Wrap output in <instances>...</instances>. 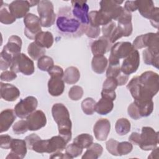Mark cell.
Instances as JSON below:
<instances>
[{"label":"cell","mask_w":159,"mask_h":159,"mask_svg":"<svg viewBox=\"0 0 159 159\" xmlns=\"http://www.w3.org/2000/svg\"><path fill=\"white\" fill-rule=\"evenodd\" d=\"M10 70L14 72L22 73L25 75H31L34 73V61L25 54L19 53L13 56Z\"/></svg>","instance_id":"cell-4"},{"label":"cell","mask_w":159,"mask_h":159,"mask_svg":"<svg viewBox=\"0 0 159 159\" xmlns=\"http://www.w3.org/2000/svg\"><path fill=\"white\" fill-rule=\"evenodd\" d=\"M101 97L104 98L108 99H110L111 101H114L116 98V93L114 91H104L102 90L101 91Z\"/></svg>","instance_id":"cell-59"},{"label":"cell","mask_w":159,"mask_h":159,"mask_svg":"<svg viewBox=\"0 0 159 159\" xmlns=\"http://www.w3.org/2000/svg\"><path fill=\"white\" fill-rule=\"evenodd\" d=\"M83 89L81 86L75 85L70 89L68 96L73 101H78L83 97Z\"/></svg>","instance_id":"cell-42"},{"label":"cell","mask_w":159,"mask_h":159,"mask_svg":"<svg viewBox=\"0 0 159 159\" xmlns=\"http://www.w3.org/2000/svg\"><path fill=\"white\" fill-rule=\"evenodd\" d=\"M71 11V8L68 7L59 9L56 20L57 26L62 34L68 37H78L84 33L86 25L77 20L73 16Z\"/></svg>","instance_id":"cell-2"},{"label":"cell","mask_w":159,"mask_h":159,"mask_svg":"<svg viewBox=\"0 0 159 159\" xmlns=\"http://www.w3.org/2000/svg\"><path fill=\"white\" fill-rule=\"evenodd\" d=\"M1 3L0 8V22L4 24H11L14 23L16 18L12 14L9 10V4L3 2Z\"/></svg>","instance_id":"cell-31"},{"label":"cell","mask_w":159,"mask_h":159,"mask_svg":"<svg viewBox=\"0 0 159 159\" xmlns=\"http://www.w3.org/2000/svg\"><path fill=\"white\" fill-rule=\"evenodd\" d=\"M142 55L143 61L146 65H152L154 67L158 68V52L147 48L143 50Z\"/></svg>","instance_id":"cell-30"},{"label":"cell","mask_w":159,"mask_h":159,"mask_svg":"<svg viewBox=\"0 0 159 159\" xmlns=\"http://www.w3.org/2000/svg\"><path fill=\"white\" fill-rule=\"evenodd\" d=\"M134 49L132 44L129 42H119L116 43L111 48L109 63H120V59L127 57Z\"/></svg>","instance_id":"cell-6"},{"label":"cell","mask_w":159,"mask_h":159,"mask_svg":"<svg viewBox=\"0 0 159 159\" xmlns=\"http://www.w3.org/2000/svg\"><path fill=\"white\" fill-rule=\"evenodd\" d=\"M159 148L158 147H155L154 149H153V151L150 153V155L148 157V158H157L158 159L159 158L158 154H159V151H158Z\"/></svg>","instance_id":"cell-61"},{"label":"cell","mask_w":159,"mask_h":159,"mask_svg":"<svg viewBox=\"0 0 159 159\" xmlns=\"http://www.w3.org/2000/svg\"><path fill=\"white\" fill-rule=\"evenodd\" d=\"M124 9L129 12H134L137 10V1H127L125 2Z\"/></svg>","instance_id":"cell-56"},{"label":"cell","mask_w":159,"mask_h":159,"mask_svg":"<svg viewBox=\"0 0 159 159\" xmlns=\"http://www.w3.org/2000/svg\"><path fill=\"white\" fill-rule=\"evenodd\" d=\"M114 107L113 101L101 98L95 106V111L100 115H107L110 113Z\"/></svg>","instance_id":"cell-28"},{"label":"cell","mask_w":159,"mask_h":159,"mask_svg":"<svg viewBox=\"0 0 159 159\" xmlns=\"http://www.w3.org/2000/svg\"><path fill=\"white\" fill-rule=\"evenodd\" d=\"M96 102L92 98H86L81 102L83 112L86 115H92L95 112Z\"/></svg>","instance_id":"cell-38"},{"label":"cell","mask_w":159,"mask_h":159,"mask_svg":"<svg viewBox=\"0 0 159 159\" xmlns=\"http://www.w3.org/2000/svg\"><path fill=\"white\" fill-rule=\"evenodd\" d=\"M1 81H12L17 78V75L15 72L11 70H6L1 73Z\"/></svg>","instance_id":"cell-51"},{"label":"cell","mask_w":159,"mask_h":159,"mask_svg":"<svg viewBox=\"0 0 159 159\" xmlns=\"http://www.w3.org/2000/svg\"><path fill=\"white\" fill-rule=\"evenodd\" d=\"M150 23L152 25L156 28L158 29V23H159V9L157 7H155L152 15L150 18Z\"/></svg>","instance_id":"cell-54"},{"label":"cell","mask_w":159,"mask_h":159,"mask_svg":"<svg viewBox=\"0 0 159 159\" xmlns=\"http://www.w3.org/2000/svg\"><path fill=\"white\" fill-rule=\"evenodd\" d=\"M89 24L94 27L105 25L112 22V19L107 14L100 11H90L89 14Z\"/></svg>","instance_id":"cell-20"},{"label":"cell","mask_w":159,"mask_h":159,"mask_svg":"<svg viewBox=\"0 0 159 159\" xmlns=\"http://www.w3.org/2000/svg\"><path fill=\"white\" fill-rule=\"evenodd\" d=\"M121 73L120 63L111 64L109 63L108 67L106 69V77L116 78Z\"/></svg>","instance_id":"cell-45"},{"label":"cell","mask_w":159,"mask_h":159,"mask_svg":"<svg viewBox=\"0 0 159 159\" xmlns=\"http://www.w3.org/2000/svg\"><path fill=\"white\" fill-rule=\"evenodd\" d=\"M13 56L4 49L0 53V69L6 71L11 65Z\"/></svg>","instance_id":"cell-37"},{"label":"cell","mask_w":159,"mask_h":159,"mask_svg":"<svg viewBox=\"0 0 159 159\" xmlns=\"http://www.w3.org/2000/svg\"><path fill=\"white\" fill-rule=\"evenodd\" d=\"M137 9L140 15L150 19L152 13L155 8L154 3L151 0H139L137 1Z\"/></svg>","instance_id":"cell-27"},{"label":"cell","mask_w":159,"mask_h":159,"mask_svg":"<svg viewBox=\"0 0 159 159\" xmlns=\"http://www.w3.org/2000/svg\"><path fill=\"white\" fill-rule=\"evenodd\" d=\"M129 141L131 143L139 145L140 142V134L136 132H132L129 137Z\"/></svg>","instance_id":"cell-57"},{"label":"cell","mask_w":159,"mask_h":159,"mask_svg":"<svg viewBox=\"0 0 159 159\" xmlns=\"http://www.w3.org/2000/svg\"><path fill=\"white\" fill-rule=\"evenodd\" d=\"M35 42L44 48H50L53 43V36L50 32L41 31L35 37Z\"/></svg>","instance_id":"cell-26"},{"label":"cell","mask_w":159,"mask_h":159,"mask_svg":"<svg viewBox=\"0 0 159 159\" xmlns=\"http://www.w3.org/2000/svg\"><path fill=\"white\" fill-rule=\"evenodd\" d=\"M39 139H40V137L35 134H32L25 137L24 140L26 142L27 148H29V150H32V145L35 142H37Z\"/></svg>","instance_id":"cell-55"},{"label":"cell","mask_w":159,"mask_h":159,"mask_svg":"<svg viewBox=\"0 0 159 159\" xmlns=\"http://www.w3.org/2000/svg\"><path fill=\"white\" fill-rule=\"evenodd\" d=\"M37 12L42 27H50L54 24L56 14L54 12L53 3L50 1H39L37 4Z\"/></svg>","instance_id":"cell-5"},{"label":"cell","mask_w":159,"mask_h":159,"mask_svg":"<svg viewBox=\"0 0 159 159\" xmlns=\"http://www.w3.org/2000/svg\"><path fill=\"white\" fill-rule=\"evenodd\" d=\"M67 142L60 135L53 136L50 139H47V153H53L55 152H61L66 147Z\"/></svg>","instance_id":"cell-21"},{"label":"cell","mask_w":159,"mask_h":159,"mask_svg":"<svg viewBox=\"0 0 159 159\" xmlns=\"http://www.w3.org/2000/svg\"><path fill=\"white\" fill-rule=\"evenodd\" d=\"M112 44L110 40L104 36L100 37L98 40H94L91 45L92 53L94 55H104L111 50Z\"/></svg>","instance_id":"cell-19"},{"label":"cell","mask_w":159,"mask_h":159,"mask_svg":"<svg viewBox=\"0 0 159 159\" xmlns=\"http://www.w3.org/2000/svg\"><path fill=\"white\" fill-rule=\"evenodd\" d=\"M73 16L82 24L87 25L89 24V6L86 1L73 0L71 1Z\"/></svg>","instance_id":"cell-12"},{"label":"cell","mask_w":159,"mask_h":159,"mask_svg":"<svg viewBox=\"0 0 159 159\" xmlns=\"http://www.w3.org/2000/svg\"><path fill=\"white\" fill-rule=\"evenodd\" d=\"M24 23L25 35L30 40H34L35 36L42 31L39 17L32 13H28L24 17Z\"/></svg>","instance_id":"cell-11"},{"label":"cell","mask_w":159,"mask_h":159,"mask_svg":"<svg viewBox=\"0 0 159 159\" xmlns=\"http://www.w3.org/2000/svg\"><path fill=\"white\" fill-rule=\"evenodd\" d=\"M135 103L137 104L140 115L142 117H147L150 116L153 110V102L152 100L145 101H135Z\"/></svg>","instance_id":"cell-34"},{"label":"cell","mask_w":159,"mask_h":159,"mask_svg":"<svg viewBox=\"0 0 159 159\" xmlns=\"http://www.w3.org/2000/svg\"><path fill=\"white\" fill-rule=\"evenodd\" d=\"M47 140H42L40 139L35 142L32 145V150L40 153H47Z\"/></svg>","instance_id":"cell-46"},{"label":"cell","mask_w":159,"mask_h":159,"mask_svg":"<svg viewBox=\"0 0 159 159\" xmlns=\"http://www.w3.org/2000/svg\"><path fill=\"white\" fill-rule=\"evenodd\" d=\"M140 65V54L137 50L134 49L124 58L120 67L121 72L130 75L137 71Z\"/></svg>","instance_id":"cell-13"},{"label":"cell","mask_w":159,"mask_h":159,"mask_svg":"<svg viewBox=\"0 0 159 159\" xmlns=\"http://www.w3.org/2000/svg\"><path fill=\"white\" fill-rule=\"evenodd\" d=\"M48 73L50 77H58L63 78L64 71L61 67L57 66V65H53L48 71Z\"/></svg>","instance_id":"cell-52"},{"label":"cell","mask_w":159,"mask_h":159,"mask_svg":"<svg viewBox=\"0 0 159 159\" xmlns=\"http://www.w3.org/2000/svg\"><path fill=\"white\" fill-rule=\"evenodd\" d=\"M26 121L29 130L35 131L46 125L47 118L45 113L42 111L37 110L26 118Z\"/></svg>","instance_id":"cell-14"},{"label":"cell","mask_w":159,"mask_h":159,"mask_svg":"<svg viewBox=\"0 0 159 159\" xmlns=\"http://www.w3.org/2000/svg\"><path fill=\"white\" fill-rule=\"evenodd\" d=\"M133 145L130 142H119L117 146V151L119 156L127 155L132 152Z\"/></svg>","instance_id":"cell-41"},{"label":"cell","mask_w":159,"mask_h":159,"mask_svg":"<svg viewBox=\"0 0 159 159\" xmlns=\"http://www.w3.org/2000/svg\"><path fill=\"white\" fill-rule=\"evenodd\" d=\"M118 86L116 78L107 77L102 84V89L107 91H114Z\"/></svg>","instance_id":"cell-44"},{"label":"cell","mask_w":159,"mask_h":159,"mask_svg":"<svg viewBox=\"0 0 159 159\" xmlns=\"http://www.w3.org/2000/svg\"><path fill=\"white\" fill-rule=\"evenodd\" d=\"M22 39L20 37L13 35H11L6 45L3 47V49L11 53L12 56L20 53L22 48Z\"/></svg>","instance_id":"cell-24"},{"label":"cell","mask_w":159,"mask_h":159,"mask_svg":"<svg viewBox=\"0 0 159 159\" xmlns=\"http://www.w3.org/2000/svg\"><path fill=\"white\" fill-rule=\"evenodd\" d=\"M84 33L88 37L91 39H96L99 35L101 29L100 27H94L88 24L86 26Z\"/></svg>","instance_id":"cell-47"},{"label":"cell","mask_w":159,"mask_h":159,"mask_svg":"<svg viewBox=\"0 0 159 159\" xmlns=\"http://www.w3.org/2000/svg\"><path fill=\"white\" fill-rule=\"evenodd\" d=\"M81 148H87L93 143V137L88 134H81L73 139V142Z\"/></svg>","instance_id":"cell-35"},{"label":"cell","mask_w":159,"mask_h":159,"mask_svg":"<svg viewBox=\"0 0 159 159\" xmlns=\"http://www.w3.org/2000/svg\"><path fill=\"white\" fill-rule=\"evenodd\" d=\"M27 53L32 59L38 60L40 58L45 55L46 50L45 48L39 46L35 42H33L29 45Z\"/></svg>","instance_id":"cell-33"},{"label":"cell","mask_w":159,"mask_h":159,"mask_svg":"<svg viewBox=\"0 0 159 159\" xmlns=\"http://www.w3.org/2000/svg\"><path fill=\"white\" fill-rule=\"evenodd\" d=\"M127 113L129 116L134 120H138L141 117L139 108L134 101L128 106Z\"/></svg>","instance_id":"cell-48"},{"label":"cell","mask_w":159,"mask_h":159,"mask_svg":"<svg viewBox=\"0 0 159 159\" xmlns=\"http://www.w3.org/2000/svg\"><path fill=\"white\" fill-rule=\"evenodd\" d=\"M12 139L8 135H1L0 136V147L4 149H9Z\"/></svg>","instance_id":"cell-53"},{"label":"cell","mask_w":159,"mask_h":159,"mask_svg":"<svg viewBox=\"0 0 159 159\" xmlns=\"http://www.w3.org/2000/svg\"><path fill=\"white\" fill-rule=\"evenodd\" d=\"M83 152V148L79 147L74 143H70L65 148V153L70 157L73 158L80 155Z\"/></svg>","instance_id":"cell-40"},{"label":"cell","mask_w":159,"mask_h":159,"mask_svg":"<svg viewBox=\"0 0 159 159\" xmlns=\"http://www.w3.org/2000/svg\"><path fill=\"white\" fill-rule=\"evenodd\" d=\"M1 97L4 100L9 102L16 101L20 96V91L13 84L0 83Z\"/></svg>","instance_id":"cell-18"},{"label":"cell","mask_w":159,"mask_h":159,"mask_svg":"<svg viewBox=\"0 0 159 159\" xmlns=\"http://www.w3.org/2000/svg\"><path fill=\"white\" fill-rule=\"evenodd\" d=\"M50 158H70V157L66 153H62L61 152H55L50 156Z\"/></svg>","instance_id":"cell-60"},{"label":"cell","mask_w":159,"mask_h":159,"mask_svg":"<svg viewBox=\"0 0 159 159\" xmlns=\"http://www.w3.org/2000/svg\"><path fill=\"white\" fill-rule=\"evenodd\" d=\"M65 82L61 78L50 77L48 81V91L52 96H60L64 91Z\"/></svg>","instance_id":"cell-23"},{"label":"cell","mask_w":159,"mask_h":159,"mask_svg":"<svg viewBox=\"0 0 159 159\" xmlns=\"http://www.w3.org/2000/svg\"><path fill=\"white\" fill-rule=\"evenodd\" d=\"M130 122L126 118L119 119L115 124V130L119 135H124L128 134L130 130Z\"/></svg>","instance_id":"cell-36"},{"label":"cell","mask_w":159,"mask_h":159,"mask_svg":"<svg viewBox=\"0 0 159 159\" xmlns=\"http://www.w3.org/2000/svg\"><path fill=\"white\" fill-rule=\"evenodd\" d=\"M124 1L117 0H102L99 2V11L107 14L112 19L117 20L124 8L120 6Z\"/></svg>","instance_id":"cell-10"},{"label":"cell","mask_w":159,"mask_h":159,"mask_svg":"<svg viewBox=\"0 0 159 159\" xmlns=\"http://www.w3.org/2000/svg\"><path fill=\"white\" fill-rule=\"evenodd\" d=\"M129 75H125L122 73H120L116 78L117 81L118 86H122L127 83V82L129 80Z\"/></svg>","instance_id":"cell-58"},{"label":"cell","mask_w":159,"mask_h":159,"mask_svg":"<svg viewBox=\"0 0 159 159\" xmlns=\"http://www.w3.org/2000/svg\"><path fill=\"white\" fill-rule=\"evenodd\" d=\"M116 24L114 22H111L110 23L107 24V25H105L102 27V32L103 34V36L106 38L108 39L109 40L111 36L112 35V33L114 32V30L116 28Z\"/></svg>","instance_id":"cell-49"},{"label":"cell","mask_w":159,"mask_h":159,"mask_svg":"<svg viewBox=\"0 0 159 159\" xmlns=\"http://www.w3.org/2000/svg\"><path fill=\"white\" fill-rule=\"evenodd\" d=\"M53 65L54 62L53 59L51 57L46 55L40 58L37 61L38 68L43 71H48Z\"/></svg>","instance_id":"cell-39"},{"label":"cell","mask_w":159,"mask_h":159,"mask_svg":"<svg viewBox=\"0 0 159 159\" xmlns=\"http://www.w3.org/2000/svg\"><path fill=\"white\" fill-rule=\"evenodd\" d=\"M158 143V133L150 127H143L140 134V148L149 151L157 147Z\"/></svg>","instance_id":"cell-8"},{"label":"cell","mask_w":159,"mask_h":159,"mask_svg":"<svg viewBox=\"0 0 159 159\" xmlns=\"http://www.w3.org/2000/svg\"><path fill=\"white\" fill-rule=\"evenodd\" d=\"M11 151L6 157V159H22L26 155L27 146L25 140L12 139L11 148Z\"/></svg>","instance_id":"cell-15"},{"label":"cell","mask_w":159,"mask_h":159,"mask_svg":"<svg viewBox=\"0 0 159 159\" xmlns=\"http://www.w3.org/2000/svg\"><path fill=\"white\" fill-rule=\"evenodd\" d=\"M29 130L26 120H20L16 122L12 126V130L15 134H23Z\"/></svg>","instance_id":"cell-43"},{"label":"cell","mask_w":159,"mask_h":159,"mask_svg":"<svg viewBox=\"0 0 159 159\" xmlns=\"http://www.w3.org/2000/svg\"><path fill=\"white\" fill-rule=\"evenodd\" d=\"M9 7L12 14L16 19H20L28 14L30 5L29 1L17 0L12 1L9 5Z\"/></svg>","instance_id":"cell-17"},{"label":"cell","mask_w":159,"mask_h":159,"mask_svg":"<svg viewBox=\"0 0 159 159\" xmlns=\"http://www.w3.org/2000/svg\"><path fill=\"white\" fill-rule=\"evenodd\" d=\"M80 78V72L75 66L68 67L64 72L63 80L64 82L69 84L76 83Z\"/></svg>","instance_id":"cell-29"},{"label":"cell","mask_w":159,"mask_h":159,"mask_svg":"<svg viewBox=\"0 0 159 159\" xmlns=\"http://www.w3.org/2000/svg\"><path fill=\"white\" fill-rule=\"evenodd\" d=\"M107 64L108 60L104 55H94L91 61V68L94 72L98 74H102L106 70Z\"/></svg>","instance_id":"cell-25"},{"label":"cell","mask_w":159,"mask_h":159,"mask_svg":"<svg viewBox=\"0 0 159 159\" xmlns=\"http://www.w3.org/2000/svg\"><path fill=\"white\" fill-rule=\"evenodd\" d=\"M14 111L11 109H6L0 114V132H6L11 127L16 119Z\"/></svg>","instance_id":"cell-22"},{"label":"cell","mask_w":159,"mask_h":159,"mask_svg":"<svg viewBox=\"0 0 159 159\" xmlns=\"http://www.w3.org/2000/svg\"><path fill=\"white\" fill-rule=\"evenodd\" d=\"M38 106V101L34 96H27L21 99L14 107V112L20 119L27 118L34 112Z\"/></svg>","instance_id":"cell-9"},{"label":"cell","mask_w":159,"mask_h":159,"mask_svg":"<svg viewBox=\"0 0 159 159\" xmlns=\"http://www.w3.org/2000/svg\"><path fill=\"white\" fill-rule=\"evenodd\" d=\"M119 142L113 139H110L106 143V147L109 153L114 156H119L117 151V146Z\"/></svg>","instance_id":"cell-50"},{"label":"cell","mask_w":159,"mask_h":159,"mask_svg":"<svg viewBox=\"0 0 159 159\" xmlns=\"http://www.w3.org/2000/svg\"><path fill=\"white\" fill-rule=\"evenodd\" d=\"M132 45L136 50L147 47L159 52L158 33L150 32L139 35L133 41Z\"/></svg>","instance_id":"cell-7"},{"label":"cell","mask_w":159,"mask_h":159,"mask_svg":"<svg viewBox=\"0 0 159 159\" xmlns=\"http://www.w3.org/2000/svg\"><path fill=\"white\" fill-rule=\"evenodd\" d=\"M102 147L98 143H93L82 156V159H97L102 155Z\"/></svg>","instance_id":"cell-32"},{"label":"cell","mask_w":159,"mask_h":159,"mask_svg":"<svg viewBox=\"0 0 159 159\" xmlns=\"http://www.w3.org/2000/svg\"><path fill=\"white\" fill-rule=\"evenodd\" d=\"M52 114L58 125L59 135L69 142L72 137V123L66 107L61 103H55L52 108Z\"/></svg>","instance_id":"cell-3"},{"label":"cell","mask_w":159,"mask_h":159,"mask_svg":"<svg viewBox=\"0 0 159 159\" xmlns=\"http://www.w3.org/2000/svg\"><path fill=\"white\" fill-rule=\"evenodd\" d=\"M127 88L135 101L152 100L159 89V76L152 71H147L133 77Z\"/></svg>","instance_id":"cell-1"},{"label":"cell","mask_w":159,"mask_h":159,"mask_svg":"<svg viewBox=\"0 0 159 159\" xmlns=\"http://www.w3.org/2000/svg\"><path fill=\"white\" fill-rule=\"evenodd\" d=\"M110 130V121L104 118L98 120L93 127V133L95 138L99 141H104L107 139Z\"/></svg>","instance_id":"cell-16"}]
</instances>
